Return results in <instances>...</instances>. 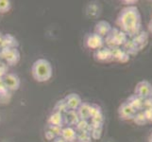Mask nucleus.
<instances>
[{
  "label": "nucleus",
  "instance_id": "22",
  "mask_svg": "<svg viewBox=\"0 0 152 142\" xmlns=\"http://www.w3.org/2000/svg\"><path fill=\"white\" fill-rule=\"evenodd\" d=\"M92 139V135L89 131H82L77 133L76 142H91Z\"/></svg>",
  "mask_w": 152,
  "mask_h": 142
},
{
  "label": "nucleus",
  "instance_id": "30",
  "mask_svg": "<svg viewBox=\"0 0 152 142\" xmlns=\"http://www.w3.org/2000/svg\"><path fill=\"white\" fill-rule=\"evenodd\" d=\"M123 3H126V5H128V6H132V4H136L137 1H123Z\"/></svg>",
  "mask_w": 152,
  "mask_h": 142
},
{
  "label": "nucleus",
  "instance_id": "3",
  "mask_svg": "<svg viewBox=\"0 0 152 142\" xmlns=\"http://www.w3.org/2000/svg\"><path fill=\"white\" fill-rule=\"evenodd\" d=\"M129 37L125 32L118 29L113 28L110 33L104 38V42L106 43L108 47L113 49V47H120L123 46V45L128 41Z\"/></svg>",
  "mask_w": 152,
  "mask_h": 142
},
{
  "label": "nucleus",
  "instance_id": "13",
  "mask_svg": "<svg viewBox=\"0 0 152 142\" xmlns=\"http://www.w3.org/2000/svg\"><path fill=\"white\" fill-rule=\"evenodd\" d=\"M112 26L107 21H98L95 27V33L101 36L102 38H105L110 33V31L112 30Z\"/></svg>",
  "mask_w": 152,
  "mask_h": 142
},
{
  "label": "nucleus",
  "instance_id": "31",
  "mask_svg": "<svg viewBox=\"0 0 152 142\" xmlns=\"http://www.w3.org/2000/svg\"><path fill=\"white\" fill-rule=\"evenodd\" d=\"M2 41H3V35L0 32V46H2Z\"/></svg>",
  "mask_w": 152,
  "mask_h": 142
},
{
  "label": "nucleus",
  "instance_id": "16",
  "mask_svg": "<svg viewBox=\"0 0 152 142\" xmlns=\"http://www.w3.org/2000/svg\"><path fill=\"white\" fill-rule=\"evenodd\" d=\"M77 132L72 127H65L61 129V138L65 142H76Z\"/></svg>",
  "mask_w": 152,
  "mask_h": 142
},
{
  "label": "nucleus",
  "instance_id": "20",
  "mask_svg": "<svg viewBox=\"0 0 152 142\" xmlns=\"http://www.w3.org/2000/svg\"><path fill=\"white\" fill-rule=\"evenodd\" d=\"M102 130H103V124H90L89 125L88 131L90 132L92 138L94 139H98L100 138L102 135Z\"/></svg>",
  "mask_w": 152,
  "mask_h": 142
},
{
  "label": "nucleus",
  "instance_id": "4",
  "mask_svg": "<svg viewBox=\"0 0 152 142\" xmlns=\"http://www.w3.org/2000/svg\"><path fill=\"white\" fill-rule=\"evenodd\" d=\"M134 94L143 99L152 97V85L145 80L139 82L134 88Z\"/></svg>",
  "mask_w": 152,
  "mask_h": 142
},
{
  "label": "nucleus",
  "instance_id": "19",
  "mask_svg": "<svg viewBox=\"0 0 152 142\" xmlns=\"http://www.w3.org/2000/svg\"><path fill=\"white\" fill-rule=\"evenodd\" d=\"M123 49L127 52V53L129 55V56H133V55H137L139 53V49L137 47L133 42L132 41V39L129 38L128 41L126 42V43L123 45Z\"/></svg>",
  "mask_w": 152,
  "mask_h": 142
},
{
  "label": "nucleus",
  "instance_id": "15",
  "mask_svg": "<svg viewBox=\"0 0 152 142\" xmlns=\"http://www.w3.org/2000/svg\"><path fill=\"white\" fill-rule=\"evenodd\" d=\"M127 102L130 105V107L135 112H140L144 110V99L138 96H136L135 94L130 95L127 99Z\"/></svg>",
  "mask_w": 152,
  "mask_h": 142
},
{
  "label": "nucleus",
  "instance_id": "5",
  "mask_svg": "<svg viewBox=\"0 0 152 142\" xmlns=\"http://www.w3.org/2000/svg\"><path fill=\"white\" fill-rule=\"evenodd\" d=\"M2 80L4 82L5 87L10 91H16L21 85L20 78L14 73H6L2 77Z\"/></svg>",
  "mask_w": 152,
  "mask_h": 142
},
{
  "label": "nucleus",
  "instance_id": "26",
  "mask_svg": "<svg viewBox=\"0 0 152 142\" xmlns=\"http://www.w3.org/2000/svg\"><path fill=\"white\" fill-rule=\"evenodd\" d=\"M144 113L145 115V118L148 122H152V108H148L144 110Z\"/></svg>",
  "mask_w": 152,
  "mask_h": 142
},
{
  "label": "nucleus",
  "instance_id": "2",
  "mask_svg": "<svg viewBox=\"0 0 152 142\" xmlns=\"http://www.w3.org/2000/svg\"><path fill=\"white\" fill-rule=\"evenodd\" d=\"M52 65L46 59L36 60L32 67H31V74L33 79L38 82H45L50 80L52 77Z\"/></svg>",
  "mask_w": 152,
  "mask_h": 142
},
{
  "label": "nucleus",
  "instance_id": "28",
  "mask_svg": "<svg viewBox=\"0 0 152 142\" xmlns=\"http://www.w3.org/2000/svg\"><path fill=\"white\" fill-rule=\"evenodd\" d=\"M148 31L149 32L152 34V19L149 21L148 22Z\"/></svg>",
  "mask_w": 152,
  "mask_h": 142
},
{
  "label": "nucleus",
  "instance_id": "18",
  "mask_svg": "<svg viewBox=\"0 0 152 142\" xmlns=\"http://www.w3.org/2000/svg\"><path fill=\"white\" fill-rule=\"evenodd\" d=\"M19 43L15 39L14 36L10 34L3 35V41H2V49H17Z\"/></svg>",
  "mask_w": 152,
  "mask_h": 142
},
{
  "label": "nucleus",
  "instance_id": "8",
  "mask_svg": "<svg viewBox=\"0 0 152 142\" xmlns=\"http://www.w3.org/2000/svg\"><path fill=\"white\" fill-rule=\"evenodd\" d=\"M64 103L66 105V108L68 111H77V108L80 107L82 101L81 98L76 93L68 94L67 96L64 99Z\"/></svg>",
  "mask_w": 152,
  "mask_h": 142
},
{
  "label": "nucleus",
  "instance_id": "24",
  "mask_svg": "<svg viewBox=\"0 0 152 142\" xmlns=\"http://www.w3.org/2000/svg\"><path fill=\"white\" fill-rule=\"evenodd\" d=\"M89 124L88 121L86 120H80L77 124H76V131L78 132H82V131H88L89 129Z\"/></svg>",
  "mask_w": 152,
  "mask_h": 142
},
{
  "label": "nucleus",
  "instance_id": "11",
  "mask_svg": "<svg viewBox=\"0 0 152 142\" xmlns=\"http://www.w3.org/2000/svg\"><path fill=\"white\" fill-rule=\"evenodd\" d=\"M148 38H149L148 33L146 32L145 30L142 29L140 32H138L135 36H133V37L130 39H132L133 43L137 46L139 50H142L146 46V45L148 44Z\"/></svg>",
  "mask_w": 152,
  "mask_h": 142
},
{
  "label": "nucleus",
  "instance_id": "17",
  "mask_svg": "<svg viewBox=\"0 0 152 142\" xmlns=\"http://www.w3.org/2000/svg\"><path fill=\"white\" fill-rule=\"evenodd\" d=\"M48 125L56 126V127H62V125L64 123V118L61 113L54 111L52 113L48 120Z\"/></svg>",
  "mask_w": 152,
  "mask_h": 142
},
{
  "label": "nucleus",
  "instance_id": "7",
  "mask_svg": "<svg viewBox=\"0 0 152 142\" xmlns=\"http://www.w3.org/2000/svg\"><path fill=\"white\" fill-rule=\"evenodd\" d=\"M85 43L89 49L96 50L104 46L105 42H104V38H102L101 36H99L94 32V33H90L87 35Z\"/></svg>",
  "mask_w": 152,
  "mask_h": 142
},
{
  "label": "nucleus",
  "instance_id": "1",
  "mask_svg": "<svg viewBox=\"0 0 152 142\" xmlns=\"http://www.w3.org/2000/svg\"><path fill=\"white\" fill-rule=\"evenodd\" d=\"M116 25L129 38H132L142 30V17L139 9L134 5L123 8L118 13Z\"/></svg>",
  "mask_w": 152,
  "mask_h": 142
},
{
  "label": "nucleus",
  "instance_id": "14",
  "mask_svg": "<svg viewBox=\"0 0 152 142\" xmlns=\"http://www.w3.org/2000/svg\"><path fill=\"white\" fill-rule=\"evenodd\" d=\"M77 114L80 120L88 121L91 118V104L88 102H81L80 107L77 110Z\"/></svg>",
  "mask_w": 152,
  "mask_h": 142
},
{
  "label": "nucleus",
  "instance_id": "32",
  "mask_svg": "<svg viewBox=\"0 0 152 142\" xmlns=\"http://www.w3.org/2000/svg\"><path fill=\"white\" fill-rule=\"evenodd\" d=\"M148 142H152V132L150 133V135L148 136Z\"/></svg>",
  "mask_w": 152,
  "mask_h": 142
},
{
  "label": "nucleus",
  "instance_id": "27",
  "mask_svg": "<svg viewBox=\"0 0 152 142\" xmlns=\"http://www.w3.org/2000/svg\"><path fill=\"white\" fill-rule=\"evenodd\" d=\"M144 108L145 109L152 108V97L144 99Z\"/></svg>",
  "mask_w": 152,
  "mask_h": 142
},
{
  "label": "nucleus",
  "instance_id": "23",
  "mask_svg": "<svg viewBox=\"0 0 152 142\" xmlns=\"http://www.w3.org/2000/svg\"><path fill=\"white\" fill-rule=\"evenodd\" d=\"M12 9V2L10 0H0V13H6Z\"/></svg>",
  "mask_w": 152,
  "mask_h": 142
},
{
  "label": "nucleus",
  "instance_id": "21",
  "mask_svg": "<svg viewBox=\"0 0 152 142\" xmlns=\"http://www.w3.org/2000/svg\"><path fill=\"white\" fill-rule=\"evenodd\" d=\"M132 120L136 125H139V126H144L148 122V119H146V118H145L144 110L143 111H140V112H136Z\"/></svg>",
  "mask_w": 152,
  "mask_h": 142
},
{
  "label": "nucleus",
  "instance_id": "12",
  "mask_svg": "<svg viewBox=\"0 0 152 142\" xmlns=\"http://www.w3.org/2000/svg\"><path fill=\"white\" fill-rule=\"evenodd\" d=\"M112 49V56L113 60L119 63H127L129 61L130 56L126 52L122 46L120 47H113Z\"/></svg>",
  "mask_w": 152,
  "mask_h": 142
},
{
  "label": "nucleus",
  "instance_id": "25",
  "mask_svg": "<svg viewBox=\"0 0 152 142\" xmlns=\"http://www.w3.org/2000/svg\"><path fill=\"white\" fill-rule=\"evenodd\" d=\"M55 111L60 112L61 114H62V112H67L68 111L64 99H61V101H59L57 102V104L55 105Z\"/></svg>",
  "mask_w": 152,
  "mask_h": 142
},
{
  "label": "nucleus",
  "instance_id": "9",
  "mask_svg": "<svg viewBox=\"0 0 152 142\" xmlns=\"http://www.w3.org/2000/svg\"><path fill=\"white\" fill-rule=\"evenodd\" d=\"M136 112L127 102H122L118 107V116L121 120H132Z\"/></svg>",
  "mask_w": 152,
  "mask_h": 142
},
{
  "label": "nucleus",
  "instance_id": "29",
  "mask_svg": "<svg viewBox=\"0 0 152 142\" xmlns=\"http://www.w3.org/2000/svg\"><path fill=\"white\" fill-rule=\"evenodd\" d=\"M53 142H65L64 139H62L61 136H57V138H54V140H53Z\"/></svg>",
  "mask_w": 152,
  "mask_h": 142
},
{
  "label": "nucleus",
  "instance_id": "6",
  "mask_svg": "<svg viewBox=\"0 0 152 142\" xmlns=\"http://www.w3.org/2000/svg\"><path fill=\"white\" fill-rule=\"evenodd\" d=\"M1 56L10 65H16L20 61V52L17 49H2Z\"/></svg>",
  "mask_w": 152,
  "mask_h": 142
},
{
  "label": "nucleus",
  "instance_id": "10",
  "mask_svg": "<svg viewBox=\"0 0 152 142\" xmlns=\"http://www.w3.org/2000/svg\"><path fill=\"white\" fill-rule=\"evenodd\" d=\"M94 57L98 62H110L113 60L112 49L108 46H103L94 52Z\"/></svg>",
  "mask_w": 152,
  "mask_h": 142
}]
</instances>
